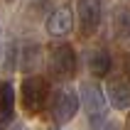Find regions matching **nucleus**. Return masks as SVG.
I'll use <instances>...</instances> for the list:
<instances>
[{"instance_id": "obj_12", "label": "nucleus", "mask_w": 130, "mask_h": 130, "mask_svg": "<svg viewBox=\"0 0 130 130\" xmlns=\"http://www.w3.org/2000/svg\"><path fill=\"white\" fill-rule=\"evenodd\" d=\"M125 74H128V79H130V57H128V61H125Z\"/></svg>"}, {"instance_id": "obj_10", "label": "nucleus", "mask_w": 130, "mask_h": 130, "mask_svg": "<svg viewBox=\"0 0 130 130\" xmlns=\"http://www.w3.org/2000/svg\"><path fill=\"white\" fill-rule=\"evenodd\" d=\"M110 66H113V57H110V52L106 49H96L88 59V69L93 76H106L110 71Z\"/></svg>"}, {"instance_id": "obj_6", "label": "nucleus", "mask_w": 130, "mask_h": 130, "mask_svg": "<svg viewBox=\"0 0 130 130\" xmlns=\"http://www.w3.org/2000/svg\"><path fill=\"white\" fill-rule=\"evenodd\" d=\"M81 103L86 106V113H88V118L91 116H101L103 110H106V106H108V98L101 93V88L96 86V84H84L81 86Z\"/></svg>"}, {"instance_id": "obj_9", "label": "nucleus", "mask_w": 130, "mask_h": 130, "mask_svg": "<svg viewBox=\"0 0 130 130\" xmlns=\"http://www.w3.org/2000/svg\"><path fill=\"white\" fill-rule=\"evenodd\" d=\"M113 37L123 47H130V10L128 7H118L113 15Z\"/></svg>"}, {"instance_id": "obj_4", "label": "nucleus", "mask_w": 130, "mask_h": 130, "mask_svg": "<svg viewBox=\"0 0 130 130\" xmlns=\"http://www.w3.org/2000/svg\"><path fill=\"white\" fill-rule=\"evenodd\" d=\"M76 15H79L81 32H84L86 37L96 35V29L101 27V17H103L101 0H79V5H76Z\"/></svg>"}, {"instance_id": "obj_1", "label": "nucleus", "mask_w": 130, "mask_h": 130, "mask_svg": "<svg viewBox=\"0 0 130 130\" xmlns=\"http://www.w3.org/2000/svg\"><path fill=\"white\" fill-rule=\"evenodd\" d=\"M22 106L27 113H39L44 110L47 101H49V84L42 79V76H27L22 81Z\"/></svg>"}, {"instance_id": "obj_2", "label": "nucleus", "mask_w": 130, "mask_h": 130, "mask_svg": "<svg viewBox=\"0 0 130 130\" xmlns=\"http://www.w3.org/2000/svg\"><path fill=\"white\" fill-rule=\"evenodd\" d=\"M81 108V96L74 91V88L64 86L54 93V101H52V113H54V120L57 123H69Z\"/></svg>"}, {"instance_id": "obj_3", "label": "nucleus", "mask_w": 130, "mask_h": 130, "mask_svg": "<svg viewBox=\"0 0 130 130\" xmlns=\"http://www.w3.org/2000/svg\"><path fill=\"white\" fill-rule=\"evenodd\" d=\"M49 71L57 79H69L76 71V52L69 44H57L49 52Z\"/></svg>"}, {"instance_id": "obj_11", "label": "nucleus", "mask_w": 130, "mask_h": 130, "mask_svg": "<svg viewBox=\"0 0 130 130\" xmlns=\"http://www.w3.org/2000/svg\"><path fill=\"white\" fill-rule=\"evenodd\" d=\"M88 125H91V130H118V125L113 120H108L103 113L101 116H91L88 118Z\"/></svg>"}, {"instance_id": "obj_5", "label": "nucleus", "mask_w": 130, "mask_h": 130, "mask_svg": "<svg viewBox=\"0 0 130 130\" xmlns=\"http://www.w3.org/2000/svg\"><path fill=\"white\" fill-rule=\"evenodd\" d=\"M44 27H47V35L52 37H66L71 32L74 27V15L69 7H57V10H52L47 22H44Z\"/></svg>"}, {"instance_id": "obj_8", "label": "nucleus", "mask_w": 130, "mask_h": 130, "mask_svg": "<svg viewBox=\"0 0 130 130\" xmlns=\"http://www.w3.org/2000/svg\"><path fill=\"white\" fill-rule=\"evenodd\" d=\"M15 116V88L10 81H0V125L10 123Z\"/></svg>"}, {"instance_id": "obj_7", "label": "nucleus", "mask_w": 130, "mask_h": 130, "mask_svg": "<svg viewBox=\"0 0 130 130\" xmlns=\"http://www.w3.org/2000/svg\"><path fill=\"white\" fill-rule=\"evenodd\" d=\"M106 98H108L110 108L116 110H128L130 108V84L128 81H108V86H106Z\"/></svg>"}, {"instance_id": "obj_13", "label": "nucleus", "mask_w": 130, "mask_h": 130, "mask_svg": "<svg viewBox=\"0 0 130 130\" xmlns=\"http://www.w3.org/2000/svg\"><path fill=\"white\" fill-rule=\"evenodd\" d=\"M12 130H25V128H22V125H15V128Z\"/></svg>"}]
</instances>
